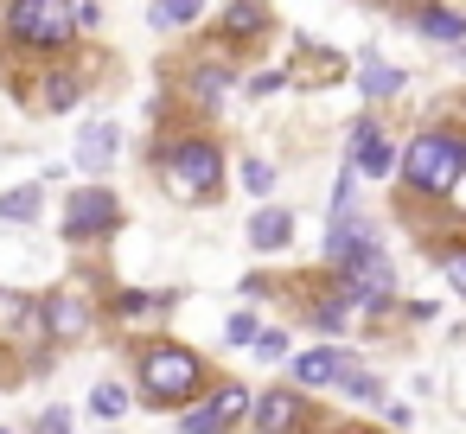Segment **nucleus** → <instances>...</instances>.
Listing matches in <instances>:
<instances>
[{
  "label": "nucleus",
  "mask_w": 466,
  "mask_h": 434,
  "mask_svg": "<svg viewBox=\"0 0 466 434\" xmlns=\"http://www.w3.org/2000/svg\"><path fill=\"white\" fill-rule=\"evenodd\" d=\"M154 167H160V179H167V192L179 205H205L224 186V147L211 135H167V141H154Z\"/></svg>",
  "instance_id": "f257e3e1"
},
{
  "label": "nucleus",
  "mask_w": 466,
  "mask_h": 434,
  "mask_svg": "<svg viewBox=\"0 0 466 434\" xmlns=\"http://www.w3.org/2000/svg\"><path fill=\"white\" fill-rule=\"evenodd\" d=\"M402 179L415 198H453V186L466 179V141L453 128H421L402 147Z\"/></svg>",
  "instance_id": "f03ea898"
},
{
  "label": "nucleus",
  "mask_w": 466,
  "mask_h": 434,
  "mask_svg": "<svg viewBox=\"0 0 466 434\" xmlns=\"http://www.w3.org/2000/svg\"><path fill=\"white\" fill-rule=\"evenodd\" d=\"M0 33L20 52H65L77 39V7L71 0H7L0 7Z\"/></svg>",
  "instance_id": "7ed1b4c3"
},
{
  "label": "nucleus",
  "mask_w": 466,
  "mask_h": 434,
  "mask_svg": "<svg viewBox=\"0 0 466 434\" xmlns=\"http://www.w3.org/2000/svg\"><path fill=\"white\" fill-rule=\"evenodd\" d=\"M205 389V364L186 345H154L141 351V402L147 409H179Z\"/></svg>",
  "instance_id": "20e7f679"
},
{
  "label": "nucleus",
  "mask_w": 466,
  "mask_h": 434,
  "mask_svg": "<svg viewBox=\"0 0 466 434\" xmlns=\"http://www.w3.org/2000/svg\"><path fill=\"white\" fill-rule=\"evenodd\" d=\"M122 224V205L109 186H77L71 205H65V243H96Z\"/></svg>",
  "instance_id": "39448f33"
},
{
  "label": "nucleus",
  "mask_w": 466,
  "mask_h": 434,
  "mask_svg": "<svg viewBox=\"0 0 466 434\" xmlns=\"http://www.w3.org/2000/svg\"><path fill=\"white\" fill-rule=\"evenodd\" d=\"M237 415H249V389H243V383H224L211 402H192V409L179 415V434H224Z\"/></svg>",
  "instance_id": "423d86ee"
},
{
  "label": "nucleus",
  "mask_w": 466,
  "mask_h": 434,
  "mask_svg": "<svg viewBox=\"0 0 466 434\" xmlns=\"http://www.w3.org/2000/svg\"><path fill=\"white\" fill-rule=\"evenodd\" d=\"M345 160H351V173L364 167V179H390L396 173V154H390V141H383V128L364 116V122H351V135H345Z\"/></svg>",
  "instance_id": "0eeeda50"
},
{
  "label": "nucleus",
  "mask_w": 466,
  "mask_h": 434,
  "mask_svg": "<svg viewBox=\"0 0 466 434\" xmlns=\"http://www.w3.org/2000/svg\"><path fill=\"white\" fill-rule=\"evenodd\" d=\"M409 26L434 45H466V0H421L409 7Z\"/></svg>",
  "instance_id": "6e6552de"
},
{
  "label": "nucleus",
  "mask_w": 466,
  "mask_h": 434,
  "mask_svg": "<svg viewBox=\"0 0 466 434\" xmlns=\"http://www.w3.org/2000/svg\"><path fill=\"white\" fill-rule=\"evenodd\" d=\"M249 415H256V434H300L307 428V396L300 389H262V402Z\"/></svg>",
  "instance_id": "1a4fd4ad"
},
{
  "label": "nucleus",
  "mask_w": 466,
  "mask_h": 434,
  "mask_svg": "<svg viewBox=\"0 0 466 434\" xmlns=\"http://www.w3.org/2000/svg\"><path fill=\"white\" fill-rule=\"evenodd\" d=\"M46 326H52V338H65V345L90 338V300H84L77 288H58V294L46 300Z\"/></svg>",
  "instance_id": "9d476101"
},
{
  "label": "nucleus",
  "mask_w": 466,
  "mask_h": 434,
  "mask_svg": "<svg viewBox=\"0 0 466 434\" xmlns=\"http://www.w3.org/2000/svg\"><path fill=\"white\" fill-rule=\"evenodd\" d=\"M218 33H224V45H249V39L268 33V7L262 0H230V7L218 14Z\"/></svg>",
  "instance_id": "9b49d317"
},
{
  "label": "nucleus",
  "mask_w": 466,
  "mask_h": 434,
  "mask_svg": "<svg viewBox=\"0 0 466 434\" xmlns=\"http://www.w3.org/2000/svg\"><path fill=\"white\" fill-rule=\"evenodd\" d=\"M122 154V135H116V122H90L84 135H77V167L84 173H109V160Z\"/></svg>",
  "instance_id": "f8f14e48"
},
{
  "label": "nucleus",
  "mask_w": 466,
  "mask_h": 434,
  "mask_svg": "<svg viewBox=\"0 0 466 434\" xmlns=\"http://www.w3.org/2000/svg\"><path fill=\"white\" fill-rule=\"evenodd\" d=\"M345 364H351L345 351H300V358H294V383H300V389H326V383L345 377Z\"/></svg>",
  "instance_id": "ddd939ff"
},
{
  "label": "nucleus",
  "mask_w": 466,
  "mask_h": 434,
  "mask_svg": "<svg viewBox=\"0 0 466 434\" xmlns=\"http://www.w3.org/2000/svg\"><path fill=\"white\" fill-rule=\"evenodd\" d=\"M256 249H288V237H294V211H281V205H262L256 217H249V230H243Z\"/></svg>",
  "instance_id": "4468645a"
},
{
  "label": "nucleus",
  "mask_w": 466,
  "mask_h": 434,
  "mask_svg": "<svg viewBox=\"0 0 466 434\" xmlns=\"http://www.w3.org/2000/svg\"><path fill=\"white\" fill-rule=\"evenodd\" d=\"M402 84H409V77H402L396 65H383V58H364V65H358V90H364L370 103H390Z\"/></svg>",
  "instance_id": "2eb2a0df"
},
{
  "label": "nucleus",
  "mask_w": 466,
  "mask_h": 434,
  "mask_svg": "<svg viewBox=\"0 0 466 434\" xmlns=\"http://www.w3.org/2000/svg\"><path fill=\"white\" fill-rule=\"evenodd\" d=\"M84 90H90V84H84L77 71H52V77H46V90H39V109L65 116V109H77V103H84Z\"/></svg>",
  "instance_id": "dca6fc26"
},
{
  "label": "nucleus",
  "mask_w": 466,
  "mask_h": 434,
  "mask_svg": "<svg viewBox=\"0 0 466 434\" xmlns=\"http://www.w3.org/2000/svg\"><path fill=\"white\" fill-rule=\"evenodd\" d=\"M364 243H377V230H370V224H358V217H332L326 262H345V256H351V249H364Z\"/></svg>",
  "instance_id": "f3484780"
},
{
  "label": "nucleus",
  "mask_w": 466,
  "mask_h": 434,
  "mask_svg": "<svg viewBox=\"0 0 466 434\" xmlns=\"http://www.w3.org/2000/svg\"><path fill=\"white\" fill-rule=\"evenodd\" d=\"M205 14V0H154V7H147V26L154 33H173V26H192Z\"/></svg>",
  "instance_id": "a211bd4d"
},
{
  "label": "nucleus",
  "mask_w": 466,
  "mask_h": 434,
  "mask_svg": "<svg viewBox=\"0 0 466 434\" xmlns=\"http://www.w3.org/2000/svg\"><path fill=\"white\" fill-rule=\"evenodd\" d=\"M39 186H20V192H0V224H33L39 217Z\"/></svg>",
  "instance_id": "6ab92c4d"
},
{
  "label": "nucleus",
  "mask_w": 466,
  "mask_h": 434,
  "mask_svg": "<svg viewBox=\"0 0 466 434\" xmlns=\"http://www.w3.org/2000/svg\"><path fill=\"white\" fill-rule=\"evenodd\" d=\"M224 90H230V71H224V65H198V71H192V96H198V103H211V109H218V103H224Z\"/></svg>",
  "instance_id": "aec40b11"
},
{
  "label": "nucleus",
  "mask_w": 466,
  "mask_h": 434,
  "mask_svg": "<svg viewBox=\"0 0 466 434\" xmlns=\"http://www.w3.org/2000/svg\"><path fill=\"white\" fill-rule=\"evenodd\" d=\"M345 396H358V402H383V377H370V370H358V364H345Z\"/></svg>",
  "instance_id": "412c9836"
},
{
  "label": "nucleus",
  "mask_w": 466,
  "mask_h": 434,
  "mask_svg": "<svg viewBox=\"0 0 466 434\" xmlns=\"http://www.w3.org/2000/svg\"><path fill=\"white\" fill-rule=\"evenodd\" d=\"M90 409H96L103 421H116V415L128 409V389H116V383H96V389H90Z\"/></svg>",
  "instance_id": "4be33fe9"
},
{
  "label": "nucleus",
  "mask_w": 466,
  "mask_h": 434,
  "mask_svg": "<svg viewBox=\"0 0 466 434\" xmlns=\"http://www.w3.org/2000/svg\"><path fill=\"white\" fill-rule=\"evenodd\" d=\"M243 192L268 198V192H275V167H268V160H243Z\"/></svg>",
  "instance_id": "5701e85b"
},
{
  "label": "nucleus",
  "mask_w": 466,
  "mask_h": 434,
  "mask_svg": "<svg viewBox=\"0 0 466 434\" xmlns=\"http://www.w3.org/2000/svg\"><path fill=\"white\" fill-rule=\"evenodd\" d=\"M160 307H173V294H116V313H160Z\"/></svg>",
  "instance_id": "b1692460"
},
{
  "label": "nucleus",
  "mask_w": 466,
  "mask_h": 434,
  "mask_svg": "<svg viewBox=\"0 0 466 434\" xmlns=\"http://www.w3.org/2000/svg\"><path fill=\"white\" fill-rule=\"evenodd\" d=\"M441 275H447V288H453V294H466V243L441 249Z\"/></svg>",
  "instance_id": "393cba45"
},
{
  "label": "nucleus",
  "mask_w": 466,
  "mask_h": 434,
  "mask_svg": "<svg viewBox=\"0 0 466 434\" xmlns=\"http://www.w3.org/2000/svg\"><path fill=\"white\" fill-rule=\"evenodd\" d=\"M243 90H249V96H275V90H288V77H281V71H256Z\"/></svg>",
  "instance_id": "a878e982"
},
{
  "label": "nucleus",
  "mask_w": 466,
  "mask_h": 434,
  "mask_svg": "<svg viewBox=\"0 0 466 434\" xmlns=\"http://www.w3.org/2000/svg\"><path fill=\"white\" fill-rule=\"evenodd\" d=\"M256 332H262L256 313H237V319H230V345H256Z\"/></svg>",
  "instance_id": "bb28decb"
},
{
  "label": "nucleus",
  "mask_w": 466,
  "mask_h": 434,
  "mask_svg": "<svg viewBox=\"0 0 466 434\" xmlns=\"http://www.w3.org/2000/svg\"><path fill=\"white\" fill-rule=\"evenodd\" d=\"M33 434H71V409H46Z\"/></svg>",
  "instance_id": "cd10ccee"
},
{
  "label": "nucleus",
  "mask_w": 466,
  "mask_h": 434,
  "mask_svg": "<svg viewBox=\"0 0 466 434\" xmlns=\"http://www.w3.org/2000/svg\"><path fill=\"white\" fill-rule=\"evenodd\" d=\"M256 351L262 358H288V332H256Z\"/></svg>",
  "instance_id": "c85d7f7f"
},
{
  "label": "nucleus",
  "mask_w": 466,
  "mask_h": 434,
  "mask_svg": "<svg viewBox=\"0 0 466 434\" xmlns=\"http://www.w3.org/2000/svg\"><path fill=\"white\" fill-rule=\"evenodd\" d=\"M0 434H14V428H0Z\"/></svg>",
  "instance_id": "c756f323"
}]
</instances>
